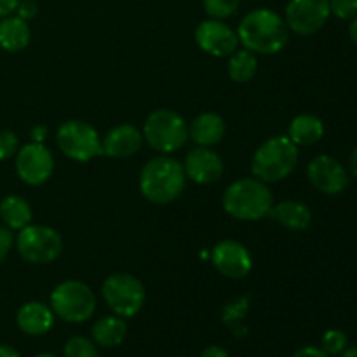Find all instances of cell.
<instances>
[{
	"label": "cell",
	"instance_id": "14",
	"mask_svg": "<svg viewBox=\"0 0 357 357\" xmlns=\"http://www.w3.org/2000/svg\"><path fill=\"white\" fill-rule=\"evenodd\" d=\"M211 261L216 271L229 279H244L253 268V258L248 248L234 239L220 241L215 244Z\"/></svg>",
	"mask_w": 357,
	"mask_h": 357
},
{
	"label": "cell",
	"instance_id": "3",
	"mask_svg": "<svg viewBox=\"0 0 357 357\" xmlns=\"http://www.w3.org/2000/svg\"><path fill=\"white\" fill-rule=\"evenodd\" d=\"M223 209L241 222H257L271 215L274 195L267 183L258 178H241L227 187L222 199Z\"/></svg>",
	"mask_w": 357,
	"mask_h": 357
},
{
	"label": "cell",
	"instance_id": "29",
	"mask_svg": "<svg viewBox=\"0 0 357 357\" xmlns=\"http://www.w3.org/2000/svg\"><path fill=\"white\" fill-rule=\"evenodd\" d=\"M20 150V139L13 131H0V160L10 159Z\"/></svg>",
	"mask_w": 357,
	"mask_h": 357
},
{
	"label": "cell",
	"instance_id": "25",
	"mask_svg": "<svg viewBox=\"0 0 357 357\" xmlns=\"http://www.w3.org/2000/svg\"><path fill=\"white\" fill-rule=\"evenodd\" d=\"M63 357H100V352L91 338L72 337L65 344Z\"/></svg>",
	"mask_w": 357,
	"mask_h": 357
},
{
	"label": "cell",
	"instance_id": "19",
	"mask_svg": "<svg viewBox=\"0 0 357 357\" xmlns=\"http://www.w3.org/2000/svg\"><path fill=\"white\" fill-rule=\"evenodd\" d=\"M271 216L284 229L293 230V232L309 229V225L312 223V211L309 209V206L300 201H282L279 204H274Z\"/></svg>",
	"mask_w": 357,
	"mask_h": 357
},
{
	"label": "cell",
	"instance_id": "34",
	"mask_svg": "<svg viewBox=\"0 0 357 357\" xmlns=\"http://www.w3.org/2000/svg\"><path fill=\"white\" fill-rule=\"evenodd\" d=\"M30 138L31 142L35 143H44L45 138H47V128L45 126H35V128H31L30 131Z\"/></svg>",
	"mask_w": 357,
	"mask_h": 357
},
{
	"label": "cell",
	"instance_id": "26",
	"mask_svg": "<svg viewBox=\"0 0 357 357\" xmlns=\"http://www.w3.org/2000/svg\"><path fill=\"white\" fill-rule=\"evenodd\" d=\"M347 344H349L347 335H345L342 330H337V328L328 330L326 333L323 335V338H321V349L331 357L340 356L342 352L347 349Z\"/></svg>",
	"mask_w": 357,
	"mask_h": 357
},
{
	"label": "cell",
	"instance_id": "37",
	"mask_svg": "<svg viewBox=\"0 0 357 357\" xmlns=\"http://www.w3.org/2000/svg\"><path fill=\"white\" fill-rule=\"evenodd\" d=\"M0 357H21L20 352L10 345H0Z\"/></svg>",
	"mask_w": 357,
	"mask_h": 357
},
{
	"label": "cell",
	"instance_id": "38",
	"mask_svg": "<svg viewBox=\"0 0 357 357\" xmlns=\"http://www.w3.org/2000/svg\"><path fill=\"white\" fill-rule=\"evenodd\" d=\"M349 35H351L352 42L357 45V16L351 20V26H349Z\"/></svg>",
	"mask_w": 357,
	"mask_h": 357
},
{
	"label": "cell",
	"instance_id": "7",
	"mask_svg": "<svg viewBox=\"0 0 357 357\" xmlns=\"http://www.w3.org/2000/svg\"><path fill=\"white\" fill-rule=\"evenodd\" d=\"M101 295L108 309L122 319L135 317L142 310L146 298L142 281L126 272L108 275L101 284Z\"/></svg>",
	"mask_w": 357,
	"mask_h": 357
},
{
	"label": "cell",
	"instance_id": "35",
	"mask_svg": "<svg viewBox=\"0 0 357 357\" xmlns=\"http://www.w3.org/2000/svg\"><path fill=\"white\" fill-rule=\"evenodd\" d=\"M20 0H0V17L10 16L16 10Z\"/></svg>",
	"mask_w": 357,
	"mask_h": 357
},
{
	"label": "cell",
	"instance_id": "6",
	"mask_svg": "<svg viewBox=\"0 0 357 357\" xmlns=\"http://www.w3.org/2000/svg\"><path fill=\"white\" fill-rule=\"evenodd\" d=\"M142 135L150 149L167 155L187 143L188 124L178 112L159 108L146 117Z\"/></svg>",
	"mask_w": 357,
	"mask_h": 357
},
{
	"label": "cell",
	"instance_id": "32",
	"mask_svg": "<svg viewBox=\"0 0 357 357\" xmlns=\"http://www.w3.org/2000/svg\"><path fill=\"white\" fill-rule=\"evenodd\" d=\"M291 357H331L321 347H314V345H307V347L298 349Z\"/></svg>",
	"mask_w": 357,
	"mask_h": 357
},
{
	"label": "cell",
	"instance_id": "4",
	"mask_svg": "<svg viewBox=\"0 0 357 357\" xmlns=\"http://www.w3.org/2000/svg\"><path fill=\"white\" fill-rule=\"evenodd\" d=\"M298 146L288 135H278L265 139L251 159V173L264 183H275L288 178L298 164Z\"/></svg>",
	"mask_w": 357,
	"mask_h": 357
},
{
	"label": "cell",
	"instance_id": "20",
	"mask_svg": "<svg viewBox=\"0 0 357 357\" xmlns=\"http://www.w3.org/2000/svg\"><path fill=\"white\" fill-rule=\"evenodd\" d=\"M31 40V30L28 21L20 16H6L0 21V47L7 52H20L28 47Z\"/></svg>",
	"mask_w": 357,
	"mask_h": 357
},
{
	"label": "cell",
	"instance_id": "13",
	"mask_svg": "<svg viewBox=\"0 0 357 357\" xmlns=\"http://www.w3.org/2000/svg\"><path fill=\"white\" fill-rule=\"evenodd\" d=\"M307 178L316 190L326 195L342 194L351 181V174L344 164L331 155L314 157L307 166Z\"/></svg>",
	"mask_w": 357,
	"mask_h": 357
},
{
	"label": "cell",
	"instance_id": "11",
	"mask_svg": "<svg viewBox=\"0 0 357 357\" xmlns=\"http://www.w3.org/2000/svg\"><path fill=\"white\" fill-rule=\"evenodd\" d=\"M54 171L52 153L44 143L30 142L21 146L16 155V173L23 183L30 187L44 185Z\"/></svg>",
	"mask_w": 357,
	"mask_h": 357
},
{
	"label": "cell",
	"instance_id": "15",
	"mask_svg": "<svg viewBox=\"0 0 357 357\" xmlns=\"http://www.w3.org/2000/svg\"><path fill=\"white\" fill-rule=\"evenodd\" d=\"M185 176L197 185H209L220 180L223 174V160L209 146H197L190 150L183 162Z\"/></svg>",
	"mask_w": 357,
	"mask_h": 357
},
{
	"label": "cell",
	"instance_id": "40",
	"mask_svg": "<svg viewBox=\"0 0 357 357\" xmlns=\"http://www.w3.org/2000/svg\"><path fill=\"white\" fill-rule=\"evenodd\" d=\"M33 357H58V356H54V354H47V352H44V354H37V356H33Z\"/></svg>",
	"mask_w": 357,
	"mask_h": 357
},
{
	"label": "cell",
	"instance_id": "24",
	"mask_svg": "<svg viewBox=\"0 0 357 357\" xmlns=\"http://www.w3.org/2000/svg\"><path fill=\"white\" fill-rule=\"evenodd\" d=\"M258 70V59L257 54L248 49H241V51L232 52L229 56V63H227V72L229 77L237 84H246L253 80Z\"/></svg>",
	"mask_w": 357,
	"mask_h": 357
},
{
	"label": "cell",
	"instance_id": "23",
	"mask_svg": "<svg viewBox=\"0 0 357 357\" xmlns=\"http://www.w3.org/2000/svg\"><path fill=\"white\" fill-rule=\"evenodd\" d=\"M0 220L10 230H21L31 222L30 204L20 195H7L0 202Z\"/></svg>",
	"mask_w": 357,
	"mask_h": 357
},
{
	"label": "cell",
	"instance_id": "31",
	"mask_svg": "<svg viewBox=\"0 0 357 357\" xmlns=\"http://www.w3.org/2000/svg\"><path fill=\"white\" fill-rule=\"evenodd\" d=\"M14 13H16V16H20L21 20L30 21L38 14V6L35 0H20V3H17Z\"/></svg>",
	"mask_w": 357,
	"mask_h": 357
},
{
	"label": "cell",
	"instance_id": "21",
	"mask_svg": "<svg viewBox=\"0 0 357 357\" xmlns=\"http://www.w3.org/2000/svg\"><path fill=\"white\" fill-rule=\"evenodd\" d=\"M324 136V124L317 115L302 114L296 115L288 128V138L296 146H310L321 142Z\"/></svg>",
	"mask_w": 357,
	"mask_h": 357
},
{
	"label": "cell",
	"instance_id": "16",
	"mask_svg": "<svg viewBox=\"0 0 357 357\" xmlns=\"http://www.w3.org/2000/svg\"><path fill=\"white\" fill-rule=\"evenodd\" d=\"M142 131L132 124L115 126L105 135V138H101L103 155L112 157V159H126V157L135 155L142 149Z\"/></svg>",
	"mask_w": 357,
	"mask_h": 357
},
{
	"label": "cell",
	"instance_id": "1",
	"mask_svg": "<svg viewBox=\"0 0 357 357\" xmlns=\"http://www.w3.org/2000/svg\"><path fill=\"white\" fill-rule=\"evenodd\" d=\"M239 44L255 54H278L289 40V28L284 17L272 9H253L237 26Z\"/></svg>",
	"mask_w": 357,
	"mask_h": 357
},
{
	"label": "cell",
	"instance_id": "28",
	"mask_svg": "<svg viewBox=\"0 0 357 357\" xmlns=\"http://www.w3.org/2000/svg\"><path fill=\"white\" fill-rule=\"evenodd\" d=\"M330 10L338 20L351 21L357 16V0H330Z\"/></svg>",
	"mask_w": 357,
	"mask_h": 357
},
{
	"label": "cell",
	"instance_id": "10",
	"mask_svg": "<svg viewBox=\"0 0 357 357\" xmlns=\"http://www.w3.org/2000/svg\"><path fill=\"white\" fill-rule=\"evenodd\" d=\"M331 16L330 0H289L284 21L296 35H314Z\"/></svg>",
	"mask_w": 357,
	"mask_h": 357
},
{
	"label": "cell",
	"instance_id": "18",
	"mask_svg": "<svg viewBox=\"0 0 357 357\" xmlns=\"http://www.w3.org/2000/svg\"><path fill=\"white\" fill-rule=\"evenodd\" d=\"M225 132V121H223L222 115L213 114V112L199 114L188 126V138L197 143L199 146L218 145Z\"/></svg>",
	"mask_w": 357,
	"mask_h": 357
},
{
	"label": "cell",
	"instance_id": "27",
	"mask_svg": "<svg viewBox=\"0 0 357 357\" xmlns=\"http://www.w3.org/2000/svg\"><path fill=\"white\" fill-rule=\"evenodd\" d=\"M204 10L213 20H227L239 9L241 0H204Z\"/></svg>",
	"mask_w": 357,
	"mask_h": 357
},
{
	"label": "cell",
	"instance_id": "36",
	"mask_svg": "<svg viewBox=\"0 0 357 357\" xmlns=\"http://www.w3.org/2000/svg\"><path fill=\"white\" fill-rule=\"evenodd\" d=\"M349 174L357 178V146L352 150L351 155H349Z\"/></svg>",
	"mask_w": 357,
	"mask_h": 357
},
{
	"label": "cell",
	"instance_id": "33",
	"mask_svg": "<svg viewBox=\"0 0 357 357\" xmlns=\"http://www.w3.org/2000/svg\"><path fill=\"white\" fill-rule=\"evenodd\" d=\"M199 357H230V354L227 349L220 347V345H209V347H206L204 351L201 352Z\"/></svg>",
	"mask_w": 357,
	"mask_h": 357
},
{
	"label": "cell",
	"instance_id": "12",
	"mask_svg": "<svg viewBox=\"0 0 357 357\" xmlns=\"http://www.w3.org/2000/svg\"><path fill=\"white\" fill-rule=\"evenodd\" d=\"M195 42L202 51L215 58H229L239 47L237 31L222 20H213V17L197 24Z\"/></svg>",
	"mask_w": 357,
	"mask_h": 357
},
{
	"label": "cell",
	"instance_id": "39",
	"mask_svg": "<svg viewBox=\"0 0 357 357\" xmlns=\"http://www.w3.org/2000/svg\"><path fill=\"white\" fill-rule=\"evenodd\" d=\"M340 357H357V347H347Z\"/></svg>",
	"mask_w": 357,
	"mask_h": 357
},
{
	"label": "cell",
	"instance_id": "5",
	"mask_svg": "<svg viewBox=\"0 0 357 357\" xmlns=\"http://www.w3.org/2000/svg\"><path fill=\"white\" fill-rule=\"evenodd\" d=\"M49 307L65 323L80 324L89 321L96 312V296L86 282L68 279L52 289Z\"/></svg>",
	"mask_w": 357,
	"mask_h": 357
},
{
	"label": "cell",
	"instance_id": "30",
	"mask_svg": "<svg viewBox=\"0 0 357 357\" xmlns=\"http://www.w3.org/2000/svg\"><path fill=\"white\" fill-rule=\"evenodd\" d=\"M14 244V236L13 230L6 225H0V265L6 261V258L9 257L10 250H13Z\"/></svg>",
	"mask_w": 357,
	"mask_h": 357
},
{
	"label": "cell",
	"instance_id": "17",
	"mask_svg": "<svg viewBox=\"0 0 357 357\" xmlns=\"http://www.w3.org/2000/svg\"><path fill=\"white\" fill-rule=\"evenodd\" d=\"M54 312L49 305L42 302H28L17 310L16 324L24 335L40 337L49 333L54 326Z\"/></svg>",
	"mask_w": 357,
	"mask_h": 357
},
{
	"label": "cell",
	"instance_id": "22",
	"mask_svg": "<svg viewBox=\"0 0 357 357\" xmlns=\"http://www.w3.org/2000/svg\"><path fill=\"white\" fill-rule=\"evenodd\" d=\"M126 335H128L126 319L115 316V314L98 319L93 324V330H91V337H93L94 344L105 349L119 347L126 340Z\"/></svg>",
	"mask_w": 357,
	"mask_h": 357
},
{
	"label": "cell",
	"instance_id": "8",
	"mask_svg": "<svg viewBox=\"0 0 357 357\" xmlns=\"http://www.w3.org/2000/svg\"><path fill=\"white\" fill-rule=\"evenodd\" d=\"M16 248L21 258L28 264L45 265L61 255L63 239L52 227L26 225L17 234Z\"/></svg>",
	"mask_w": 357,
	"mask_h": 357
},
{
	"label": "cell",
	"instance_id": "2",
	"mask_svg": "<svg viewBox=\"0 0 357 357\" xmlns=\"http://www.w3.org/2000/svg\"><path fill=\"white\" fill-rule=\"evenodd\" d=\"M187 176L183 164L173 157H153L139 173V190L152 204H169L183 192Z\"/></svg>",
	"mask_w": 357,
	"mask_h": 357
},
{
	"label": "cell",
	"instance_id": "9",
	"mask_svg": "<svg viewBox=\"0 0 357 357\" xmlns=\"http://www.w3.org/2000/svg\"><path fill=\"white\" fill-rule=\"evenodd\" d=\"M56 143L68 159L89 162L103 155L101 138L96 129L84 121H66L56 131Z\"/></svg>",
	"mask_w": 357,
	"mask_h": 357
}]
</instances>
